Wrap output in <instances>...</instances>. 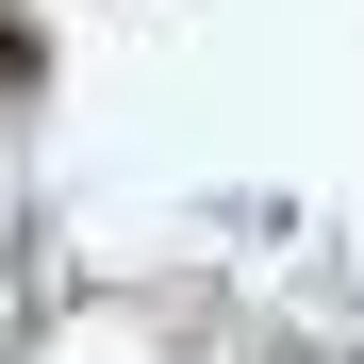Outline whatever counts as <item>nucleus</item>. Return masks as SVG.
<instances>
[{"instance_id": "nucleus-1", "label": "nucleus", "mask_w": 364, "mask_h": 364, "mask_svg": "<svg viewBox=\"0 0 364 364\" xmlns=\"http://www.w3.org/2000/svg\"><path fill=\"white\" fill-rule=\"evenodd\" d=\"M33 83H50V33L17 17V0H0V100H33Z\"/></svg>"}]
</instances>
